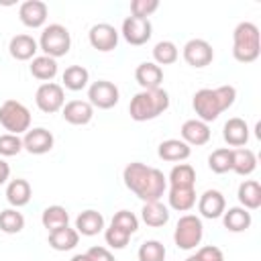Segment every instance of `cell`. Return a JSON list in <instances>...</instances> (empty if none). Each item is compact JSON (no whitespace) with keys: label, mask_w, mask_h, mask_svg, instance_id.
Instances as JSON below:
<instances>
[{"label":"cell","mask_w":261,"mask_h":261,"mask_svg":"<svg viewBox=\"0 0 261 261\" xmlns=\"http://www.w3.org/2000/svg\"><path fill=\"white\" fill-rule=\"evenodd\" d=\"M124 186L143 202H157L167 190V177L157 167H149L141 161H133L122 171Z\"/></svg>","instance_id":"6da1fadb"},{"label":"cell","mask_w":261,"mask_h":261,"mask_svg":"<svg viewBox=\"0 0 261 261\" xmlns=\"http://www.w3.org/2000/svg\"><path fill=\"white\" fill-rule=\"evenodd\" d=\"M237 100V90L232 86H218V88H202L194 94L192 106L198 114V120L202 122H212L220 116V112H224L226 108H230Z\"/></svg>","instance_id":"7a4b0ae2"},{"label":"cell","mask_w":261,"mask_h":261,"mask_svg":"<svg viewBox=\"0 0 261 261\" xmlns=\"http://www.w3.org/2000/svg\"><path fill=\"white\" fill-rule=\"evenodd\" d=\"M169 108V94L161 88L155 90H141L139 94L133 96L130 104H128V112L130 118L137 122H145V120H153L159 114H163Z\"/></svg>","instance_id":"3957f363"},{"label":"cell","mask_w":261,"mask_h":261,"mask_svg":"<svg viewBox=\"0 0 261 261\" xmlns=\"http://www.w3.org/2000/svg\"><path fill=\"white\" fill-rule=\"evenodd\" d=\"M261 53V39L257 24L243 20L232 33V55L241 63H253Z\"/></svg>","instance_id":"277c9868"},{"label":"cell","mask_w":261,"mask_h":261,"mask_svg":"<svg viewBox=\"0 0 261 261\" xmlns=\"http://www.w3.org/2000/svg\"><path fill=\"white\" fill-rule=\"evenodd\" d=\"M39 47L47 57H53V59L67 55V51L71 47L69 31L63 24H57V22L45 27L43 33H41V39H39Z\"/></svg>","instance_id":"5b68a950"},{"label":"cell","mask_w":261,"mask_h":261,"mask_svg":"<svg viewBox=\"0 0 261 261\" xmlns=\"http://www.w3.org/2000/svg\"><path fill=\"white\" fill-rule=\"evenodd\" d=\"M0 124L10 135H20L31 128V112L18 100H6L0 106Z\"/></svg>","instance_id":"8992f818"},{"label":"cell","mask_w":261,"mask_h":261,"mask_svg":"<svg viewBox=\"0 0 261 261\" xmlns=\"http://www.w3.org/2000/svg\"><path fill=\"white\" fill-rule=\"evenodd\" d=\"M202 237H204V226L196 214H184L177 220L175 230H173V241L179 249H184V251L196 249L200 245Z\"/></svg>","instance_id":"52a82bcc"},{"label":"cell","mask_w":261,"mask_h":261,"mask_svg":"<svg viewBox=\"0 0 261 261\" xmlns=\"http://www.w3.org/2000/svg\"><path fill=\"white\" fill-rule=\"evenodd\" d=\"M35 102H37V106H39L41 112H47V114L57 112V110H61L63 104H65L63 88H61L59 84H55V82H45V84H41V86L37 88V92H35Z\"/></svg>","instance_id":"ba28073f"},{"label":"cell","mask_w":261,"mask_h":261,"mask_svg":"<svg viewBox=\"0 0 261 261\" xmlns=\"http://www.w3.org/2000/svg\"><path fill=\"white\" fill-rule=\"evenodd\" d=\"M88 102L92 104V106H96V108H100V110H108V108H112V106H116L118 104V98H120V94H118V88L112 84V82H108V80H98V82H94L90 88H88Z\"/></svg>","instance_id":"9c48e42d"},{"label":"cell","mask_w":261,"mask_h":261,"mask_svg":"<svg viewBox=\"0 0 261 261\" xmlns=\"http://www.w3.org/2000/svg\"><path fill=\"white\" fill-rule=\"evenodd\" d=\"M153 27L149 22V18H139V16H126L122 20V37L128 45H145L151 39Z\"/></svg>","instance_id":"30bf717a"},{"label":"cell","mask_w":261,"mask_h":261,"mask_svg":"<svg viewBox=\"0 0 261 261\" xmlns=\"http://www.w3.org/2000/svg\"><path fill=\"white\" fill-rule=\"evenodd\" d=\"M184 59L192 67H206L214 59L212 45L208 41H204V39H190L184 45Z\"/></svg>","instance_id":"8fae6325"},{"label":"cell","mask_w":261,"mask_h":261,"mask_svg":"<svg viewBox=\"0 0 261 261\" xmlns=\"http://www.w3.org/2000/svg\"><path fill=\"white\" fill-rule=\"evenodd\" d=\"M88 39H90V45L96 51L108 53V51L116 49V45H118V31L108 22H98L90 29Z\"/></svg>","instance_id":"7c38bea8"},{"label":"cell","mask_w":261,"mask_h":261,"mask_svg":"<svg viewBox=\"0 0 261 261\" xmlns=\"http://www.w3.org/2000/svg\"><path fill=\"white\" fill-rule=\"evenodd\" d=\"M22 149H27L31 155H45L53 149V135L43 126L29 128L22 137Z\"/></svg>","instance_id":"4fadbf2b"},{"label":"cell","mask_w":261,"mask_h":261,"mask_svg":"<svg viewBox=\"0 0 261 261\" xmlns=\"http://www.w3.org/2000/svg\"><path fill=\"white\" fill-rule=\"evenodd\" d=\"M47 12H49V8H47V4L41 2V0H27V2H22L20 8H18L20 22H22L24 27H29V29H39V27H43L45 20H47Z\"/></svg>","instance_id":"5bb4252c"},{"label":"cell","mask_w":261,"mask_h":261,"mask_svg":"<svg viewBox=\"0 0 261 261\" xmlns=\"http://www.w3.org/2000/svg\"><path fill=\"white\" fill-rule=\"evenodd\" d=\"M61 116L69 122V124H75V126H82V124H88L94 116V106L86 100H71L67 104H63L61 108Z\"/></svg>","instance_id":"9a60e30c"},{"label":"cell","mask_w":261,"mask_h":261,"mask_svg":"<svg viewBox=\"0 0 261 261\" xmlns=\"http://www.w3.org/2000/svg\"><path fill=\"white\" fill-rule=\"evenodd\" d=\"M135 80L143 90H155L163 82V69L153 61H143L135 69Z\"/></svg>","instance_id":"2e32d148"},{"label":"cell","mask_w":261,"mask_h":261,"mask_svg":"<svg viewBox=\"0 0 261 261\" xmlns=\"http://www.w3.org/2000/svg\"><path fill=\"white\" fill-rule=\"evenodd\" d=\"M198 210L204 218H210V220L222 216V212L226 210L224 196L218 190H206L198 200Z\"/></svg>","instance_id":"e0dca14e"},{"label":"cell","mask_w":261,"mask_h":261,"mask_svg":"<svg viewBox=\"0 0 261 261\" xmlns=\"http://www.w3.org/2000/svg\"><path fill=\"white\" fill-rule=\"evenodd\" d=\"M181 141L188 145H206L210 141V126L198 118H190L181 124Z\"/></svg>","instance_id":"ac0fdd59"},{"label":"cell","mask_w":261,"mask_h":261,"mask_svg":"<svg viewBox=\"0 0 261 261\" xmlns=\"http://www.w3.org/2000/svg\"><path fill=\"white\" fill-rule=\"evenodd\" d=\"M222 139L230 147H243V145H247V141H249V126H247V122L243 118H239V116L228 118L224 122V126H222Z\"/></svg>","instance_id":"d6986e66"},{"label":"cell","mask_w":261,"mask_h":261,"mask_svg":"<svg viewBox=\"0 0 261 261\" xmlns=\"http://www.w3.org/2000/svg\"><path fill=\"white\" fill-rule=\"evenodd\" d=\"M39 45L37 41L31 37V35H14L8 43V51L14 59L18 61H29V59H35V53H37Z\"/></svg>","instance_id":"ffe728a7"},{"label":"cell","mask_w":261,"mask_h":261,"mask_svg":"<svg viewBox=\"0 0 261 261\" xmlns=\"http://www.w3.org/2000/svg\"><path fill=\"white\" fill-rule=\"evenodd\" d=\"M31 196H33V190H31V184L22 177H16L8 184L6 188V200L12 208H20V206H27L31 202Z\"/></svg>","instance_id":"44dd1931"},{"label":"cell","mask_w":261,"mask_h":261,"mask_svg":"<svg viewBox=\"0 0 261 261\" xmlns=\"http://www.w3.org/2000/svg\"><path fill=\"white\" fill-rule=\"evenodd\" d=\"M104 228V216L98 210H84L75 218V230L84 237H94Z\"/></svg>","instance_id":"7402d4cb"},{"label":"cell","mask_w":261,"mask_h":261,"mask_svg":"<svg viewBox=\"0 0 261 261\" xmlns=\"http://www.w3.org/2000/svg\"><path fill=\"white\" fill-rule=\"evenodd\" d=\"M190 153H192L190 145L184 143V141H179V139H167V141H163V143L159 145V149H157V155H159L163 161H171V163H173V161H184V159H188Z\"/></svg>","instance_id":"603a6c76"},{"label":"cell","mask_w":261,"mask_h":261,"mask_svg":"<svg viewBox=\"0 0 261 261\" xmlns=\"http://www.w3.org/2000/svg\"><path fill=\"white\" fill-rule=\"evenodd\" d=\"M222 222L224 228L230 232H243L251 226V212L245 210L243 206H234L222 212Z\"/></svg>","instance_id":"cb8c5ba5"},{"label":"cell","mask_w":261,"mask_h":261,"mask_svg":"<svg viewBox=\"0 0 261 261\" xmlns=\"http://www.w3.org/2000/svg\"><path fill=\"white\" fill-rule=\"evenodd\" d=\"M237 198H239V202L243 204L245 210H257L261 206V186H259V181L245 179L239 186Z\"/></svg>","instance_id":"d4e9b609"},{"label":"cell","mask_w":261,"mask_h":261,"mask_svg":"<svg viewBox=\"0 0 261 261\" xmlns=\"http://www.w3.org/2000/svg\"><path fill=\"white\" fill-rule=\"evenodd\" d=\"M141 218H143V222H145L147 226L157 228V226L167 224V220H169V210H167V206H163L159 200H157V202H145V206H143V210H141Z\"/></svg>","instance_id":"484cf974"},{"label":"cell","mask_w":261,"mask_h":261,"mask_svg":"<svg viewBox=\"0 0 261 261\" xmlns=\"http://www.w3.org/2000/svg\"><path fill=\"white\" fill-rule=\"evenodd\" d=\"M77 241H80L77 230L69 226H61L49 232V247H53L55 251H71L77 245Z\"/></svg>","instance_id":"4316f807"},{"label":"cell","mask_w":261,"mask_h":261,"mask_svg":"<svg viewBox=\"0 0 261 261\" xmlns=\"http://www.w3.org/2000/svg\"><path fill=\"white\" fill-rule=\"evenodd\" d=\"M257 167V157L251 149H232V171L239 175H251Z\"/></svg>","instance_id":"83f0119b"},{"label":"cell","mask_w":261,"mask_h":261,"mask_svg":"<svg viewBox=\"0 0 261 261\" xmlns=\"http://www.w3.org/2000/svg\"><path fill=\"white\" fill-rule=\"evenodd\" d=\"M169 206L177 212H188L196 204V190L194 188H169Z\"/></svg>","instance_id":"f1b7e54d"},{"label":"cell","mask_w":261,"mask_h":261,"mask_svg":"<svg viewBox=\"0 0 261 261\" xmlns=\"http://www.w3.org/2000/svg\"><path fill=\"white\" fill-rule=\"evenodd\" d=\"M31 75L41 82H51L57 75V61L47 55H39L31 61Z\"/></svg>","instance_id":"f546056e"},{"label":"cell","mask_w":261,"mask_h":261,"mask_svg":"<svg viewBox=\"0 0 261 261\" xmlns=\"http://www.w3.org/2000/svg\"><path fill=\"white\" fill-rule=\"evenodd\" d=\"M41 222H43V226L51 232V230H57V228H61V226H67L69 214H67V210H65L63 206L53 204V206H47V208L43 210Z\"/></svg>","instance_id":"4dcf8cb0"},{"label":"cell","mask_w":261,"mask_h":261,"mask_svg":"<svg viewBox=\"0 0 261 261\" xmlns=\"http://www.w3.org/2000/svg\"><path fill=\"white\" fill-rule=\"evenodd\" d=\"M90 82V73L84 65H69L65 71H63V86L71 92H80L88 86Z\"/></svg>","instance_id":"1f68e13d"},{"label":"cell","mask_w":261,"mask_h":261,"mask_svg":"<svg viewBox=\"0 0 261 261\" xmlns=\"http://www.w3.org/2000/svg\"><path fill=\"white\" fill-rule=\"evenodd\" d=\"M196 171L190 163H177L169 171V186L171 188H194Z\"/></svg>","instance_id":"d6a6232c"},{"label":"cell","mask_w":261,"mask_h":261,"mask_svg":"<svg viewBox=\"0 0 261 261\" xmlns=\"http://www.w3.org/2000/svg\"><path fill=\"white\" fill-rule=\"evenodd\" d=\"M208 167L214 171V173H226V171H232V149L228 147H220V149H214L208 157Z\"/></svg>","instance_id":"836d02e7"},{"label":"cell","mask_w":261,"mask_h":261,"mask_svg":"<svg viewBox=\"0 0 261 261\" xmlns=\"http://www.w3.org/2000/svg\"><path fill=\"white\" fill-rule=\"evenodd\" d=\"M24 228V216L16 208H6L0 212V230L6 234H16Z\"/></svg>","instance_id":"e575fe53"},{"label":"cell","mask_w":261,"mask_h":261,"mask_svg":"<svg viewBox=\"0 0 261 261\" xmlns=\"http://www.w3.org/2000/svg\"><path fill=\"white\" fill-rule=\"evenodd\" d=\"M177 55H179V51H177V47H175V43H171V41H159L155 47H153V63H157L159 67L161 65H171V63H175L177 61Z\"/></svg>","instance_id":"d590c367"},{"label":"cell","mask_w":261,"mask_h":261,"mask_svg":"<svg viewBox=\"0 0 261 261\" xmlns=\"http://www.w3.org/2000/svg\"><path fill=\"white\" fill-rule=\"evenodd\" d=\"M139 261H165V247L151 239L139 247Z\"/></svg>","instance_id":"8d00e7d4"},{"label":"cell","mask_w":261,"mask_h":261,"mask_svg":"<svg viewBox=\"0 0 261 261\" xmlns=\"http://www.w3.org/2000/svg\"><path fill=\"white\" fill-rule=\"evenodd\" d=\"M110 224L116 226V228H120V230H124V232H128V234H135L137 228H139V218L133 212H128V210H118L112 216V222Z\"/></svg>","instance_id":"74e56055"},{"label":"cell","mask_w":261,"mask_h":261,"mask_svg":"<svg viewBox=\"0 0 261 261\" xmlns=\"http://www.w3.org/2000/svg\"><path fill=\"white\" fill-rule=\"evenodd\" d=\"M22 151V139L18 135H0V155L2 157H12Z\"/></svg>","instance_id":"f35d334b"},{"label":"cell","mask_w":261,"mask_h":261,"mask_svg":"<svg viewBox=\"0 0 261 261\" xmlns=\"http://www.w3.org/2000/svg\"><path fill=\"white\" fill-rule=\"evenodd\" d=\"M104 239H106V245H110L112 249H124V247L128 245L130 234L110 224V226L106 228V232H104Z\"/></svg>","instance_id":"ab89813d"},{"label":"cell","mask_w":261,"mask_h":261,"mask_svg":"<svg viewBox=\"0 0 261 261\" xmlns=\"http://www.w3.org/2000/svg\"><path fill=\"white\" fill-rule=\"evenodd\" d=\"M157 8H159V0H133L130 2V12L133 16H139V18H147Z\"/></svg>","instance_id":"60d3db41"},{"label":"cell","mask_w":261,"mask_h":261,"mask_svg":"<svg viewBox=\"0 0 261 261\" xmlns=\"http://www.w3.org/2000/svg\"><path fill=\"white\" fill-rule=\"evenodd\" d=\"M196 259L198 261H224V255L218 247L214 245H206V247H200L196 251Z\"/></svg>","instance_id":"b9f144b4"},{"label":"cell","mask_w":261,"mask_h":261,"mask_svg":"<svg viewBox=\"0 0 261 261\" xmlns=\"http://www.w3.org/2000/svg\"><path fill=\"white\" fill-rule=\"evenodd\" d=\"M86 255H88L90 261H116L114 255L106 247H90Z\"/></svg>","instance_id":"7bdbcfd3"},{"label":"cell","mask_w":261,"mask_h":261,"mask_svg":"<svg viewBox=\"0 0 261 261\" xmlns=\"http://www.w3.org/2000/svg\"><path fill=\"white\" fill-rule=\"evenodd\" d=\"M8 175H10V165H8L4 159H0V186L6 184Z\"/></svg>","instance_id":"ee69618b"},{"label":"cell","mask_w":261,"mask_h":261,"mask_svg":"<svg viewBox=\"0 0 261 261\" xmlns=\"http://www.w3.org/2000/svg\"><path fill=\"white\" fill-rule=\"evenodd\" d=\"M69 261H90V259H88V255H86V253H77V255H73Z\"/></svg>","instance_id":"f6af8a7d"},{"label":"cell","mask_w":261,"mask_h":261,"mask_svg":"<svg viewBox=\"0 0 261 261\" xmlns=\"http://www.w3.org/2000/svg\"><path fill=\"white\" fill-rule=\"evenodd\" d=\"M186 261H198V259H196V255H190V257H188Z\"/></svg>","instance_id":"bcb514c9"}]
</instances>
